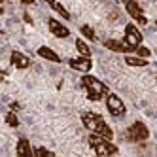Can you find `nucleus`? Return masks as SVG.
Wrapping results in <instances>:
<instances>
[{"label":"nucleus","instance_id":"obj_1","mask_svg":"<svg viewBox=\"0 0 157 157\" xmlns=\"http://www.w3.org/2000/svg\"><path fill=\"white\" fill-rule=\"evenodd\" d=\"M82 121H83V125L91 132H97V134H100V136H106L110 140L114 138V131L106 125V121L102 119V116L95 114V112H83V114H82Z\"/></svg>","mask_w":157,"mask_h":157},{"label":"nucleus","instance_id":"obj_2","mask_svg":"<svg viewBox=\"0 0 157 157\" xmlns=\"http://www.w3.org/2000/svg\"><path fill=\"white\" fill-rule=\"evenodd\" d=\"M82 83H83V87L87 89V98H89V100H95V102L110 93L108 87L100 82L98 78H95V76H83V78H82Z\"/></svg>","mask_w":157,"mask_h":157},{"label":"nucleus","instance_id":"obj_3","mask_svg":"<svg viewBox=\"0 0 157 157\" xmlns=\"http://www.w3.org/2000/svg\"><path fill=\"white\" fill-rule=\"evenodd\" d=\"M89 146L95 150L97 155H114V153L119 151L117 146L112 144L110 138L100 136V134H97V132H91V136H89Z\"/></svg>","mask_w":157,"mask_h":157},{"label":"nucleus","instance_id":"obj_4","mask_svg":"<svg viewBox=\"0 0 157 157\" xmlns=\"http://www.w3.org/2000/svg\"><path fill=\"white\" fill-rule=\"evenodd\" d=\"M123 42H125L131 49H136L140 44H142V34H140V30L136 29V25L129 23L125 27V38H123Z\"/></svg>","mask_w":157,"mask_h":157},{"label":"nucleus","instance_id":"obj_5","mask_svg":"<svg viewBox=\"0 0 157 157\" xmlns=\"http://www.w3.org/2000/svg\"><path fill=\"white\" fill-rule=\"evenodd\" d=\"M106 108L112 116H116V117H121L123 114H125V104H123V100L114 95V93H108L106 95Z\"/></svg>","mask_w":157,"mask_h":157},{"label":"nucleus","instance_id":"obj_6","mask_svg":"<svg viewBox=\"0 0 157 157\" xmlns=\"http://www.w3.org/2000/svg\"><path fill=\"white\" fill-rule=\"evenodd\" d=\"M127 136L132 142H142V140H146L150 136V131H148V127H146L142 121H136V123H132V125L129 127Z\"/></svg>","mask_w":157,"mask_h":157},{"label":"nucleus","instance_id":"obj_7","mask_svg":"<svg viewBox=\"0 0 157 157\" xmlns=\"http://www.w3.org/2000/svg\"><path fill=\"white\" fill-rule=\"evenodd\" d=\"M125 10L136 23H140V25L148 23V19H146V15H144V12H142V8H140L138 2H134V0H125Z\"/></svg>","mask_w":157,"mask_h":157},{"label":"nucleus","instance_id":"obj_8","mask_svg":"<svg viewBox=\"0 0 157 157\" xmlns=\"http://www.w3.org/2000/svg\"><path fill=\"white\" fill-rule=\"evenodd\" d=\"M68 64L72 66L74 70H80V72H89L93 68V63H91V57H78V59H70Z\"/></svg>","mask_w":157,"mask_h":157},{"label":"nucleus","instance_id":"obj_9","mask_svg":"<svg viewBox=\"0 0 157 157\" xmlns=\"http://www.w3.org/2000/svg\"><path fill=\"white\" fill-rule=\"evenodd\" d=\"M48 27H49V32H51L53 36H57V38H66V36L70 34V30L66 29L64 25H61L57 19H49L48 21Z\"/></svg>","mask_w":157,"mask_h":157},{"label":"nucleus","instance_id":"obj_10","mask_svg":"<svg viewBox=\"0 0 157 157\" xmlns=\"http://www.w3.org/2000/svg\"><path fill=\"white\" fill-rule=\"evenodd\" d=\"M12 64L15 66V68H29L30 59L27 57V55H23L21 51H13L12 53Z\"/></svg>","mask_w":157,"mask_h":157},{"label":"nucleus","instance_id":"obj_11","mask_svg":"<svg viewBox=\"0 0 157 157\" xmlns=\"http://www.w3.org/2000/svg\"><path fill=\"white\" fill-rule=\"evenodd\" d=\"M104 46L112 51H117V53H127V51H132L125 42H119V40H106Z\"/></svg>","mask_w":157,"mask_h":157},{"label":"nucleus","instance_id":"obj_12","mask_svg":"<svg viewBox=\"0 0 157 157\" xmlns=\"http://www.w3.org/2000/svg\"><path fill=\"white\" fill-rule=\"evenodd\" d=\"M17 155H23V157L34 155V150L30 148V142L27 138H19V142H17Z\"/></svg>","mask_w":157,"mask_h":157},{"label":"nucleus","instance_id":"obj_13","mask_svg":"<svg viewBox=\"0 0 157 157\" xmlns=\"http://www.w3.org/2000/svg\"><path fill=\"white\" fill-rule=\"evenodd\" d=\"M38 55H40V57H44V59H48V61H51V63H59V61H61L59 55L55 53L51 48H46V46L38 48Z\"/></svg>","mask_w":157,"mask_h":157},{"label":"nucleus","instance_id":"obj_14","mask_svg":"<svg viewBox=\"0 0 157 157\" xmlns=\"http://www.w3.org/2000/svg\"><path fill=\"white\" fill-rule=\"evenodd\" d=\"M125 63H127L129 66H146V64H148V61H146L144 57H138V55H136V57H131V55H127V57H125Z\"/></svg>","mask_w":157,"mask_h":157},{"label":"nucleus","instance_id":"obj_15","mask_svg":"<svg viewBox=\"0 0 157 157\" xmlns=\"http://www.w3.org/2000/svg\"><path fill=\"white\" fill-rule=\"evenodd\" d=\"M76 49L80 51V55H83V57H91V49H89V46L83 40H80V38L76 40Z\"/></svg>","mask_w":157,"mask_h":157},{"label":"nucleus","instance_id":"obj_16","mask_svg":"<svg viewBox=\"0 0 157 157\" xmlns=\"http://www.w3.org/2000/svg\"><path fill=\"white\" fill-rule=\"evenodd\" d=\"M49 4H51V8L55 10V12H57V13H61V15H63L64 19H70V13L66 12V10H64V8H63V6H61L59 2H57V0H51Z\"/></svg>","mask_w":157,"mask_h":157},{"label":"nucleus","instance_id":"obj_17","mask_svg":"<svg viewBox=\"0 0 157 157\" xmlns=\"http://www.w3.org/2000/svg\"><path fill=\"white\" fill-rule=\"evenodd\" d=\"M6 123L10 127H17L19 125V119H17V116L13 114V112H8V114H6Z\"/></svg>","mask_w":157,"mask_h":157},{"label":"nucleus","instance_id":"obj_18","mask_svg":"<svg viewBox=\"0 0 157 157\" xmlns=\"http://www.w3.org/2000/svg\"><path fill=\"white\" fill-rule=\"evenodd\" d=\"M82 34H83L85 38H89V40H97V36H95L93 29L89 27V25H83V27H82Z\"/></svg>","mask_w":157,"mask_h":157},{"label":"nucleus","instance_id":"obj_19","mask_svg":"<svg viewBox=\"0 0 157 157\" xmlns=\"http://www.w3.org/2000/svg\"><path fill=\"white\" fill-rule=\"evenodd\" d=\"M134 51H136V55H138V57H150V55H151V51L148 49V48H144V46H138L136 49H134Z\"/></svg>","mask_w":157,"mask_h":157},{"label":"nucleus","instance_id":"obj_20","mask_svg":"<svg viewBox=\"0 0 157 157\" xmlns=\"http://www.w3.org/2000/svg\"><path fill=\"white\" fill-rule=\"evenodd\" d=\"M34 155H49V157H53V151H49L46 148H36L34 150Z\"/></svg>","mask_w":157,"mask_h":157},{"label":"nucleus","instance_id":"obj_21","mask_svg":"<svg viewBox=\"0 0 157 157\" xmlns=\"http://www.w3.org/2000/svg\"><path fill=\"white\" fill-rule=\"evenodd\" d=\"M34 0H23V4H32Z\"/></svg>","mask_w":157,"mask_h":157},{"label":"nucleus","instance_id":"obj_22","mask_svg":"<svg viewBox=\"0 0 157 157\" xmlns=\"http://www.w3.org/2000/svg\"><path fill=\"white\" fill-rule=\"evenodd\" d=\"M48 2H51V0H48Z\"/></svg>","mask_w":157,"mask_h":157}]
</instances>
